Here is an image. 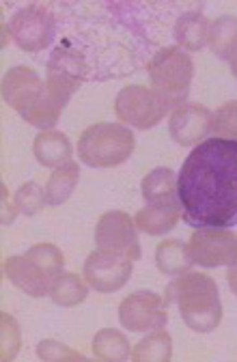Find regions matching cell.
Here are the masks:
<instances>
[{
  "mask_svg": "<svg viewBox=\"0 0 237 362\" xmlns=\"http://www.w3.org/2000/svg\"><path fill=\"white\" fill-rule=\"evenodd\" d=\"M95 244L100 250L125 257L129 261L140 259V242L136 224L125 211H108L98 220L95 226Z\"/></svg>",
  "mask_w": 237,
  "mask_h": 362,
  "instance_id": "cell-11",
  "label": "cell"
},
{
  "mask_svg": "<svg viewBox=\"0 0 237 362\" xmlns=\"http://www.w3.org/2000/svg\"><path fill=\"white\" fill-rule=\"evenodd\" d=\"M9 30L13 41L24 52H41L54 41L57 35V13L41 3L22 7L9 20Z\"/></svg>",
  "mask_w": 237,
  "mask_h": 362,
  "instance_id": "cell-8",
  "label": "cell"
},
{
  "mask_svg": "<svg viewBox=\"0 0 237 362\" xmlns=\"http://www.w3.org/2000/svg\"><path fill=\"white\" fill-rule=\"evenodd\" d=\"M86 293L88 289L78 274H61L50 287V298L59 306H78L86 300Z\"/></svg>",
  "mask_w": 237,
  "mask_h": 362,
  "instance_id": "cell-25",
  "label": "cell"
},
{
  "mask_svg": "<svg viewBox=\"0 0 237 362\" xmlns=\"http://www.w3.org/2000/svg\"><path fill=\"white\" fill-rule=\"evenodd\" d=\"M37 356L45 362H82L84 356H80L76 349L67 347L61 341L45 339L37 345Z\"/></svg>",
  "mask_w": 237,
  "mask_h": 362,
  "instance_id": "cell-30",
  "label": "cell"
},
{
  "mask_svg": "<svg viewBox=\"0 0 237 362\" xmlns=\"http://www.w3.org/2000/svg\"><path fill=\"white\" fill-rule=\"evenodd\" d=\"M35 158L43 166H61L71 160V143L63 132L57 129H43L37 134V139L33 143Z\"/></svg>",
  "mask_w": 237,
  "mask_h": 362,
  "instance_id": "cell-18",
  "label": "cell"
},
{
  "mask_svg": "<svg viewBox=\"0 0 237 362\" xmlns=\"http://www.w3.org/2000/svg\"><path fill=\"white\" fill-rule=\"evenodd\" d=\"M229 61H231V69H233V76L237 78V50L233 52V57H231Z\"/></svg>",
  "mask_w": 237,
  "mask_h": 362,
  "instance_id": "cell-33",
  "label": "cell"
},
{
  "mask_svg": "<svg viewBox=\"0 0 237 362\" xmlns=\"http://www.w3.org/2000/svg\"><path fill=\"white\" fill-rule=\"evenodd\" d=\"M9 33H11V30H9V26H3V48L9 43Z\"/></svg>",
  "mask_w": 237,
  "mask_h": 362,
  "instance_id": "cell-34",
  "label": "cell"
},
{
  "mask_svg": "<svg viewBox=\"0 0 237 362\" xmlns=\"http://www.w3.org/2000/svg\"><path fill=\"white\" fill-rule=\"evenodd\" d=\"M177 192L181 216L195 229L237 226V141L199 143L181 164Z\"/></svg>",
  "mask_w": 237,
  "mask_h": 362,
  "instance_id": "cell-2",
  "label": "cell"
},
{
  "mask_svg": "<svg viewBox=\"0 0 237 362\" xmlns=\"http://www.w3.org/2000/svg\"><path fill=\"white\" fill-rule=\"evenodd\" d=\"M181 211H183L181 205H147L136 214L134 224L142 233L164 235L170 229H175Z\"/></svg>",
  "mask_w": 237,
  "mask_h": 362,
  "instance_id": "cell-19",
  "label": "cell"
},
{
  "mask_svg": "<svg viewBox=\"0 0 237 362\" xmlns=\"http://www.w3.org/2000/svg\"><path fill=\"white\" fill-rule=\"evenodd\" d=\"M207 45L212 52L220 59H231L237 50V18L235 16H222L216 18L209 24Z\"/></svg>",
  "mask_w": 237,
  "mask_h": 362,
  "instance_id": "cell-21",
  "label": "cell"
},
{
  "mask_svg": "<svg viewBox=\"0 0 237 362\" xmlns=\"http://www.w3.org/2000/svg\"><path fill=\"white\" fill-rule=\"evenodd\" d=\"M170 139L181 147H195L212 134V112L201 104H181L170 112Z\"/></svg>",
  "mask_w": 237,
  "mask_h": 362,
  "instance_id": "cell-14",
  "label": "cell"
},
{
  "mask_svg": "<svg viewBox=\"0 0 237 362\" xmlns=\"http://www.w3.org/2000/svg\"><path fill=\"white\" fill-rule=\"evenodd\" d=\"M78 179H80V164H76L74 160L57 166V170L50 175L45 184V201L50 205H63L76 190Z\"/></svg>",
  "mask_w": 237,
  "mask_h": 362,
  "instance_id": "cell-20",
  "label": "cell"
},
{
  "mask_svg": "<svg viewBox=\"0 0 237 362\" xmlns=\"http://www.w3.org/2000/svg\"><path fill=\"white\" fill-rule=\"evenodd\" d=\"M156 263L162 274H185L192 267V259L187 255V244L181 240H164L156 248Z\"/></svg>",
  "mask_w": 237,
  "mask_h": 362,
  "instance_id": "cell-22",
  "label": "cell"
},
{
  "mask_svg": "<svg viewBox=\"0 0 237 362\" xmlns=\"http://www.w3.org/2000/svg\"><path fill=\"white\" fill-rule=\"evenodd\" d=\"M0 334H3L0 337V358H3L5 362L13 360L20 354L22 337H20V326L7 313H3V317H0Z\"/></svg>",
  "mask_w": 237,
  "mask_h": 362,
  "instance_id": "cell-27",
  "label": "cell"
},
{
  "mask_svg": "<svg viewBox=\"0 0 237 362\" xmlns=\"http://www.w3.org/2000/svg\"><path fill=\"white\" fill-rule=\"evenodd\" d=\"M173 358V341L170 334L160 330H154L149 337L142 339L136 349L132 351L134 362H168Z\"/></svg>",
  "mask_w": 237,
  "mask_h": 362,
  "instance_id": "cell-24",
  "label": "cell"
},
{
  "mask_svg": "<svg viewBox=\"0 0 237 362\" xmlns=\"http://www.w3.org/2000/svg\"><path fill=\"white\" fill-rule=\"evenodd\" d=\"M76 9L84 22L57 16L67 28L59 41L76 48L91 67L93 80H112L129 76L142 63H149L151 52L162 45L164 26H168L170 5L154 3H104L80 5ZM162 50V48H160Z\"/></svg>",
  "mask_w": 237,
  "mask_h": 362,
  "instance_id": "cell-1",
  "label": "cell"
},
{
  "mask_svg": "<svg viewBox=\"0 0 237 362\" xmlns=\"http://www.w3.org/2000/svg\"><path fill=\"white\" fill-rule=\"evenodd\" d=\"M212 134L216 139L237 141V102H226L212 112Z\"/></svg>",
  "mask_w": 237,
  "mask_h": 362,
  "instance_id": "cell-26",
  "label": "cell"
},
{
  "mask_svg": "<svg viewBox=\"0 0 237 362\" xmlns=\"http://www.w3.org/2000/svg\"><path fill=\"white\" fill-rule=\"evenodd\" d=\"M91 78L86 59L67 43H57L47 59V95L63 110L71 95Z\"/></svg>",
  "mask_w": 237,
  "mask_h": 362,
  "instance_id": "cell-7",
  "label": "cell"
},
{
  "mask_svg": "<svg viewBox=\"0 0 237 362\" xmlns=\"http://www.w3.org/2000/svg\"><path fill=\"white\" fill-rule=\"evenodd\" d=\"M149 80L158 95H162L173 108L185 104V95L190 93V84L195 76V63L179 45L162 48L147 63Z\"/></svg>",
  "mask_w": 237,
  "mask_h": 362,
  "instance_id": "cell-6",
  "label": "cell"
},
{
  "mask_svg": "<svg viewBox=\"0 0 237 362\" xmlns=\"http://www.w3.org/2000/svg\"><path fill=\"white\" fill-rule=\"evenodd\" d=\"M226 281H229V285H231V291L237 296V263L229 267V272H226Z\"/></svg>",
  "mask_w": 237,
  "mask_h": 362,
  "instance_id": "cell-32",
  "label": "cell"
},
{
  "mask_svg": "<svg viewBox=\"0 0 237 362\" xmlns=\"http://www.w3.org/2000/svg\"><path fill=\"white\" fill-rule=\"evenodd\" d=\"M93 354H95V358L104 360V362H123V360L132 358L127 339L119 330H112V328L100 330L95 334Z\"/></svg>",
  "mask_w": 237,
  "mask_h": 362,
  "instance_id": "cell-23",
  "label": "cell"
},
{
  "mask_svg": "<svg viewBox=\"0 0 237 362\" xmlns=\"http://www.w3.org/2000/svg\"><path fill=\"white\" fill-rule=\"evenodd\" d=\"M166 300L154 291H134L119 306V322L129 332H154L166 326Z\"/></svg>",
  "mask_w": 237,
  "mask_h": 362,
  "instance_id": "cell-10",
  "label": "cell"
},
{
  "mask_svg": "<svg viewBox=\"0 0 237 362\" xmlns=\"http://www.w3.org/2000/svg\"><path fill=\"white\" fill-rule=\"evenodd\" d=\"M3 98L20 112V117L39 127L52 129L61 119V108L47 95V84L37 76L35 69L20 65L5 74L3 78Z\"/></svg>",
  "mask_w": 237,
  "mask_h": 362,
  "instance_id": "cell-4",
  "label": "cell"
},
{
  "mask_svg": "<svg viewBox=\"0 0 237 362\" xmlns=\"http://www.w3.org/2000/svg\"><path fill=\"white\" fill-rule=\"evenodd\" d=\"M134 147L132 129L117 123H98L80 136L78 156L91 168H115L132 156Z\"/></svg>",
  "mask_w": 237,
  "mask_h": 362,
  "instance_id": "cell-5",
  "label": "cell"
},
{
  "mask_svg": "<svg viewBox=\"0 0 237 362\" xmlns=\"http://www.w3.org/2000/svg\"><path fill=\"white\" fill-rule=\"evenodd\" d=\"M26 255L30 259H35L52 279L61 276L63 265H65V257H63V252L57 246H52V244H37Z\"/></svg>",
  "mask_w": 237,
  "mask_h": 362,
  "instance_id": "cell-29",
  "label": "cell"
},
{
  "mask_svg": "<svg viewBox=\"0 0 237 362\" xmlns=\"http://www.w3.org/2000/svg\"><path fill=\"white\" fill-rule=\"evenodd\" d=\"M132 276V261L104 250L91 252L84 263V281L95 291L112 293L127 285Z\"/></svg>",
  "mask_w": 237,
  "mask_h": 362,
  "instance_id": "cell-13",
  "label": "cell"
},
{
  "mask_svg": "<svg viewBox=\"0 0 237 362\" xmlns=\"http://www.w3.org/2000/svg\"><path fill=\"white\" fill-rule=\"evenodd\" d=\"M168 110H175L154 88L129 84L115 100V112L119 119L136 129H151L158 125Z\"/></svg>",
  "mask_w": 237,
  "mask_h": 362,
  "instance_id": "cell-9",
  "label": "cell"
},
{
  "mask_svg": "<svg viewBox=\"0 0 237 362\" xmlns=\"http://www.w3.org/2000/svg\"><path fill=\"white\" fill-rule=\"evenodd\" d=\"M142 199L147 205H181L175 173L164 166L154 168L142 179Z\"/></svg>",
  "mask_w": 237,
  "mask_h": 362,
  "instance_id": "cell-17",
  "label": "cell"
},
{
  "mask_svg": "<svg viewBox=\"0 0 237 362\" xmlns=\"http://www.w3.org/2000/svg\"><path fill=\"white\" fill-rule=\"evenodd\" d=\"M5 276L18 287L22 289L26 296L33 298H43L50 293V287L54 283V279L47 274V272L28 255H20V257H9L5 261Z\"/></svg>",
  "mask_w": 237,
  "mask_h": 362,
  "instance_id": "cell-15",
  "label": "cell"
},
{
  "mask_svg": "<svg viewBox=\"0 0 237 362\" xmlns=\"http://www.w3.org/2000/svg\"><path fill=\"white\" fill-rule=\"evenodd\" d=\"M16 214H18V207H16V205H11L9 190H7V186L3 184V224H9V222H13Z\"/></svg>",
  "mask_w": 237,
  "mask_h": 362,
  "instance_id": "cell-31",
  "label": "cell"
},
{
  "mask_svg": "<svg viewBox=\"0 0 237 362\" xmlns=\"http://www.w3.org/2000/svg\"><path fill=\"white\" fill-rule=\"evenodd\" d=\"M187 255L201 267H231L237 263V233H229V229H197L187 242Z\"/></svg>",
  "mask_w": 237,
  "mask_h": 362,
  "instance_id": "cell-12",
  "label": "cell"
},
{
  "mask_svg": "<svg viewBox=\"0 0 237 362\" xmlns=\"http://www.w3.org/2000/svg\"><path fill=\"white\" fill-rule=\"evenodd\" d=\"M45 190H41L35 181H26L22 184L13 197V205L18 207V211L26 214V216H35L43 209L45 205Z\"/></svg>",
  "mask_w": 237,
  "mask_h": 362,
  "instance_id": "cell-28",
  "label": "cell"
},
{
  "mask_svg": "<svg viewBox=\"0 0 237 362\" xmlns=\"http://www.w3.org/2000/svg\"><path fill=\"white\" fill-rule=\"evenodd\" d=\"M166 304L175 302L187 328L195 332H212L222 320V302L218 285L203 272H185L179 274L164 296Z\"/></svg>",
  "mask_w": 237,
  "mask_h": 362,
  "instance_id": "cell-3",
  "label": "cell"
},
{
  "mask_svg": "<svg viewBox=\"0 0 237 362\" xmlns=\"http://www.w3.org/2000/svg\"><path fill=\"white\" fill-rule=\"evenodd\" d=\"M209 24L212 22L199 9L183 11L177 16L175 24H173V39L177 41L179 48H183L187 52H199L207 43Z\"/></svg>",
  "mask_w": 237,
  "mask_h": 362,
  "instance_id": "cell-16",
  "label": "cell"
}]
</instances>
